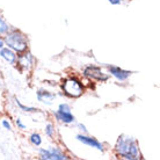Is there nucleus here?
Wrapping results in <instances>:
<instances>
[{
    "instance_id": "16",
    "label": "nucleus",
    "mask_w": 160,
    "mask_h": 160,
    "mask_svg": "<svg viewBox=\"0 0 160 160\" xmlns=\"http://www.w3.org/2000/svg\"><path fill=\"white\" fill-rule=\"evenodd\" d=\"M1 124H2V127H4V128L6 129V130H9V131L12 130V125H11V123H9V122H8L7 120H2Z\"/></svg>"
},
{
    "instance_id": "11",
    "label": "nucleus",
    "mask_w": 160,
    "mask_h": 160,
    "mask_svg": "<svg viewBox=\"0 0 160 160\" xmlns=\"http://www.w3.org/2000/svg\"><path fill=\"white\" fill-rule=\"evenodd\" d=\"M0 57H1L2 59L6 60L8 64H12V65L15 64L16 58H18L15 51H13L12 49H9V48H4V47L0 49Z\"/></svg>"
},
{
    "instance_id": "12",
    "label": "nucleus",
    "mask_w": 160,
    "mask_h": 160,
    "mask_svg": "<svg viewBox=\"0 0 160 160\" xmlns=\"http://www.w3.org/2000/svg\"><path fill=\"white\" fill-rule=\"evenodd\" d=\"M30 143H32L34 146H40L42 144V138H41V135L40 133H37V132H34L30 135Z\"/></svg>"
},
{
    "instance_id": "2",
    "label": "nucleus",
    "mask_w": 160,
    "mask_h": 160,
    "mask_svg": "<svg viewBox=\"0 0 160 160\" xmlns=\"http://www.w3.org/2000/svg\"><path fill=\"white\" fill-rule=\"evenodd\" d=\"M4 43L7 45L9 49H12L13 51L22 53V52L27 51L28 49V40L27 36L23 32H21L18 29H13L11 32H6Z\"/></svg>"
},
{
    "instance_id": "8",
    "label": "nucleus",
    "mask_w": 160,
    "mask_h": 160,
    "mask_svg": "<svg viewBox=\"0 0 160 160\" xmlns=\"http://www.w3.org/2000/svg\"><path fill=\"white\" fill-rule=\"evenodd\" d=\"M76 138H77V140H79L80 143H82V144L87 145V146H89V148H96V150H99V151H101V152H103V145L101 144L96 138H94V137L80 133V135H77Z\"/></svg>"
},
{
    "instance_id": "10",
    "label": "nucleus",
    "mask_w": 160,
    "mask_h": 160,
    "mask_svg": "<svg viewBox=\"0 0 160 160\" xmlns=\"http://www.w3.org/2000/svg\"><path fill=\"white\" fill-rule=\"evenodd\" d=\"M36 98L37 100L40 101V102H42V103L51 104L52 101L56 99V95L53 93L47 91V89H38L36 93Z\"/></svg>"
},
{
    "instance_id": "9",
    "label": "nucleus",
    "mask_w": 160,
    "mask_h": 160,
    "mask_svg": "<svg viewBox=\"0 0 160 160\" xmlns=\"http://www.w3.org/2000/svg\"><path fill=\"white\" fill-rule=\"evenodd\" d=\"M108 70H109V73H110L114 78H116L118 81H125L127 79H129V77L131 76V72H130V71L123 70V68H121L120 66H115V65L108 66Z\"/></svg>"
},
{
    "instance_id": "18",
    "label": "nucleus",
    "mask_w": 160,
    "mask_h": 160,
    "mask_svg": "<svg viewBox=\"0 0 160 160\" xmlns=\"http://www.w3.org/2000/svg\"><path fill=\"white\" fill-rule=\"evenodd\" d=\"M78 128H79L80 131H82L84 133H87V129H86V127H85L84 124H81V123H78V125H77Z\"/></svg>"
},
{
    "instance_id": "3",
    "label": "nucleus",
    "mask_w": 160,
    "mask_h": 160,
    "mask_svg": "<svg viewBox=\"0 0 160 160\" xmlns=\"http://www.w3.org/2000/svg\"><path fill=\"white\" fill-rule=\"evenodd\" d=\"M63 92L68 96V98H79L84 93V86L80 82V80H78L77 78H68V79L64 80V82L62 85Z\"/></svg>"
},
{
    "instance_id": "6",
    "label": "nucleus",
    "mask_w": 160,
    "mask_h": 160,
    "mask_svg": "<svg viewBox=\"0 0 160 160\" xmlns=\"http://www.w3.org/2000/svg\"><path fill=\"white\" fill-rule=\"evenodd\" d=\"M55 117L57 121H59L62 123L70 124L73 123L76 121V117L73 116V114L71 112V108L68 103H60L58 109L55 112Z\"/></svg>"
},
{
    "instance_id": "17",
    "label": "nucleus",
    "mask_w": 160,
    "mask_h": 160,
    "mask_svg": "<svg viewBox=\"0 0 160 160\" xmlns=\"http://www.w3.org/2000/svg\"><path fill=\"white\" fill-rule=\"evenodd\" d=\"M16 125H18V128L21 129V130H26V129H27V127L21 122L20 118H16Z\"/></svg>"
},
{
    "instance_id": "4",
    "label": "nucleus",
    "mask_w": 160,
    "mask_h": 160,
    "mask_svg": "<svg viewBox=\"0 0 160 160\" xmlns=\"http://www.w3.org/2000/svg\"><path fill=\"white\" fill-rule=\"evenodd\" d=\"M82 74L86 78H88V79L94 80V81H99V82H103V81H107L109 79V76L107 73H104L100 68L94 66V65L86 66L84 68V71H82Z\"/></svg>"
},
{
    "instance_id": "14",
    "label": "nucleus",
    "mask_w": 160,
    "mask_h": 160,
    "mask_svg": "<svg viewBox=\"0 0 160 160\" xmlns=\"http://www.w3.org/2000/svg\"><path fill=\"white\" fill-rule=\"evenodd\" d=\"M15 103H16V106H18V107H19V108H20L21 110H23V112H37L36 108H34V107H27V106H24V104L21 103V102L19 100H18V99H15Z\"/></svg>"
},
{
    "instance_id": "20",
    "label": "nucleus",
    "mask_w": 160,
    "mask_h": 160,
    "mask_svg": "<svg viewBox=\"0 0 160 160\" xmlns=\"http://www.w3.org/2000/svg\"><path fill=\"white\" fill-rule=\"evenodd\" d=\"M5 45V43H4V40H2V38H0V49L2 48V47H4Z\"/></svg>"
},
{
    "instance_id": "5",
    "label": "nucleus",
    "mask_w": 160,
    "mask_h": 160,
    "mask_svg": "<svg viewBox=\"0 0 160 160\" xmlns=\"http://www.w3.org/2000/svg\"><path fill=\"white\" fill-rule=\"evenodd\" d=\"M38 156L43 160H65L68 157L65 154L60 148H40Z\"/></svg>"
},
{
    "instance_id": "7",
    "label": "nucleus",
    "mask_w": 160,
    "mask_h": 160,
    "mask_svg": "<svg viewBox=\"0 0 160 160\" xmlns=\"http://www.w3.org/2000/svg\"><path fill=\"white\" fill-rule=\"evenodd\" d=\"M34 56H32L30 52H22V55L16 58V63L19 65V68L22 71H29L34 65Z\"/></svg>"
},
{
    "instance_id": "19",
    "label": "nucleus",
    "mask_w": 160,
    "mask_h": 160,
    "mask_svg": "<svg viewBox=\"0 0 160 160\" xmlns=\"http://www.w3.org/2000/svg\"><path fill=\"white\" fill-rule=\"evenodd\" d=\"M112 5H121L123 2V0H108Z\"/></svg>"
},
{
    "instance_id": "1",
    "label": "nucleus",
    "mask_w": 160,
    "mask_h": 160,
    "mask_svg": "<svg viewBox=\"0 0 160 160\" xmlns=\"http://www.w3.org/2000/svg\"><path fill=\"white\" fill-rule=\"evenodd\" d=\"M115 150L117 154L123 159L136 160L140 158L138 142L133 137L128 135H121L118 137Z\"/></svg>"
},
{
    "instance_id": "13",
    "label": "nucleus",
    "mask_w": 160,
    "mask_h": 160,
    "mask_svg": "<svg viewBox=\"0 0 160 160\" xmlns=\"http://www.w3.org/2000/svg\"><path fill=\"white\" fill-rule=\"evenodd\" d=\"M7 32H9V24L0 15V35H5Z\"/></svg>"
},
{
    "instance_id": "15",
    "label": "nucleus",
    "mask_w": 160,
    "mask_h": 160,
    "mask_svg": "<svg viewBox=\"0 0 160 160\" xmlns=\"http://www.w3.org/2000/svg\"><path fill=\"white\" fill-rule=\"evenodd\" d=\"M45 135L48 137H53V135H55V129H53V125L51 123H48L45 125Z\"/></svg>"
}]
</instances>
